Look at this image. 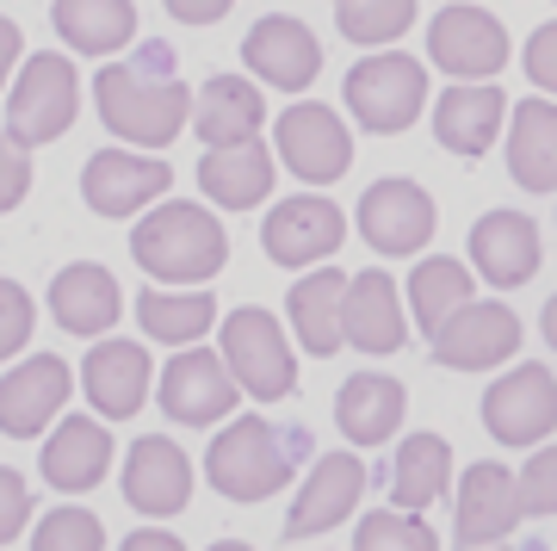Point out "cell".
I'll return each mask as SVG.
<instances>
[{
    "mask_svg": "<svg viewBox=\"0 0 557 551\" xmlns=\"http://www.w3.org/2000/svg\"><path fill=\"white\" fill-rule=\"evenodd\" d=\"M428 354L446 372H490V366L520 354V316L496 297H471L440 335H428Z\"/></svg>",
    "mask_w": 557,
    "mask_h": 551,
    "instance_id": "cell-9",
    "label": "cell"
},
{
    "mask_svg": "<svg viewBox=\"0 0 557 551\" xmlns=\"http://www.w3.org/2000/svg\"><path fill=\"white\" fill-rule=\"evenodd\" d=\"M527 81H533L545 99H557V20L539 25L533 38H527Z\"/></svg>",
    "mask_w": 557,
    "mask_h": 551,
    "instance_id": "cell-42",
    "label": "cell"
},
{
    "mask_svg": "<svg viewBox=\"0 0 557 551\" xmlns=\"http://www.w3.org/2000/svg\"><path fill=\"white\" fill-rule=\"evenodd\" d=\"M539 329H545V341H552V347H557V297H552V304H545V316H539Z\"/></svg>",
    "mask_w": 557,
    "mask_h": 551,
    "instance_id": "cell-46",
    "label": "cell"
},
{
    "mask_svg": "<svg viewBox=\"0 0 557 551\" xmlns=\"http://www.w3.org/2000/svg\"><path fill=\"white\" fill-rule=\"evenodd\" d=\"M428 106V69L403 50H372L366 62L347 69V112L379 137H397L421 119Z\"/></svg>",
    "mask_w": 557,
    "mask_h": 551,
    "instance_id": "cell-6",
    "label": "cell"
},
{
    "mask_svg": "<svg viewBox=\"0 0 557 551\" xmlns=\"http://www.w3.org/2000/svg\"><path fill=\"white\" fill-rule=\"evenodd\" d=\"M273 149L304 186H335V180L354 168V137H347V124L335 119V106H322V99H298V106L278 112Z\"/></svg>",
    "mask_w": 557,
    "mask_h": 551,
    "instance_id": "cell-7",
    "label": "cell"
},
{
    "mask_svg": "<svg viewBox=\"0 0 557 551\" xmlns=\"http://www.w3.org/2000/svg\"><path fill=\"white\" fill-rule=\"evenodd\" d=\"M32 322H38L32 292H25V285H13V279H0V366H7V359L32 341Z\"/></svg>",
    "mask_w": 557,
    "mask_h": 551,
    "instance_id": "cell-39",
    "label": "cell"
},
{
    "mask_svg": "<svg viewBox=\"0 0 557 551\" xmlns=\"http://www.w3.org/2000/svg\"><path fill=\"white\" fill-rule=\"evenodd\" d=\"M335 7H347V0H335Z\"/></svg>",
    "mask_w": 557,
    "mask_h": 551,
    "instance_id": "cell-49",
    "label": "cell"
},
{
    "mask_svg": "<svg viewBox=\"0 0 557 551\" xmlns=\"http://www.w3.org/2000/svg\"><path fill=\"white\" fill-rule=\"evenodd\" d=\"M260 124H267V99L260 87H248L242 75H211L193 99V131L205 137V149H236V143H255Z\"/></svg>",
    "mask_w": 557,
    "mask_h": 551,
    "instance_id": "cell-26",
    "label": "cell"
},
{
    "mask_svg": "<svg viewBox=\"0 0 557 551\" xmlns=\"http://www.w3.org/2000/svg\"><path fill=\"white\" fill-rule=\"evenodd\" d=\"M199 186L223 211H255L260 198L273 193V156H267V143L255 137V143H236V149H205Z\"/></svg>",
    "mask_w": 557,
    "mask_h": 551,
    "instance_id": "cell-30",
    "label": "cell"
},
{
    "mask_svg": "<svg viewBox=\"0 0 557 551\" xmlns=\"http://www.w3.org/2000/svg\"><path fill=\"white\" fill-rule=\"evenodd\" d=\"M124 502L149 521H168L193 502V458L180 453L168 433H143L124 453Z\"/></svg>",
    "mask_w": 557,
    "mask_h": 551,
    "instance_id": "cell-17",
    "label": "cell"
},
{
    "mask_svg": "<svg viewBox=\"0 0 557 551\" xmlns=\"http://www.w3.org/2000/svg\"><path fill=\"white\" fill-rule=\"evenodd\" d=\"M539 223L527 211H483L471 223V267H478L490 285H527L539 273Z\"/></svg>",
    "mask_w": 557,
    "mask_h": 551,
    "instance_id": "cell-22",
    "label": "cell"
},
{
    "mask_svg": "<svg viewBox=\"0 0 557 551\" xmlns=\"http://www.w3.org/2000/svg\"><path fill=\"white\" fill-rule=\"evenodd\" d=\"M416 25V0H347L341 7V38L366 44V50H391Z\"/></svg>",
    "mask_w": 557,
    "mask_h": 551,
    "instance_id": "cell-35",
    "label": "cell"
},
{
    "mask_svg": "<svg viewBox=\"0 0 557 551\" xmlns=\"http://www.w3.org/2000/svg\"><path fill=\"white\" fill-rule=\"evenodd\" d=\"M25 193H32V149H20V143L0 131V217L13 211Z\"/></svg>",
    "mask_w": 557,
    "mask_h": 551,
    "instance_id": "cell-41",
    "label": "cell"
},
{
    "mask_svg": "<svg viewBox=\"0 0 557 551\" xmlns=\"http://www.w3.org/2000/svg\"><path fill=\"white\" fill-rule=\"evenodd\" d=\"M94 106H100L106 131L124 137L131 149H168L186 131V119H193V94H186V81L168 75V57L161 50L100 69Z\"/></svg>",
    "mask_w": 557,
    "mask_h": 551,
    "instance_id": "cell-1",
    "label": "cell"
},
{
    "mask_svg": "<svg viewBox=\"0 0 557 551\" xmlns=\"http://www.w3.org/2000/svg\"><path fill=\"white\" fill-rule=\"evenodd\" d=\"M515 490H520V514L552 521L557 514V446H533V458L515 472Z\"/></svg>",
    "mask_w": 557,
    "mask_h": 551,
    "instance_id": "cell-38",
    "label": "cell"
},
{
    "mask_svg": "<svg viewBox=\"0 0 557 551\" xmlns=\"http://www.w3.org/2000/svg\"><path fill=\"white\" fill-rule=\"evenodd\" d=\"M156 396L168 409V421H180V428H218L223 415L236 409V378H230L223 354H211V347H180L161 366Z\"/></svg>",
    "mask_w": 557,
    "mask_h": 551,
    "instance_id": "cell-10",
    "label": "cell"
},
{
    "mask_svg": "<svg viewBox=\"0 0 557 551\" xmlns=\"http://www.w3.org/2000/svg\"><path fill=\"white\" fill-rule=\"evenodd\" d=\"M205 472H211V483H218L230 502H267V495H278L292 483V446L278 440L273 421L236 415V421L211 440Z\"/></svg>",
    "mask_w": 557,
    "mask_h": 551,
    "instance_id": "cell-4",
    "label": "cell"
},
{
    "mask_svg": "<svg viewBox=\"0 0 557 551\" xmlns=\"http://www.w3.org/2000/svg\"><path fill=\"white\" fill-rule=\"evenodd\" d=\"M446 483H453V446L428 428V433H409V440L397 446L391 477H384V495H391V509L421 514V509H434L440 495H446Z\"/></svg>",
    "mask_w": 557,
    "mask_h": 551,
    "instance_id": "cell-29",
    "label": "cell"
},
{
    "mask_svg": "<svg viewBox=\"0 0 557 551\" xmlns=\"http://www.w3.org/2000/svg\"><path fill=\"white\" fill-rule=\"evenodd\" d=\"M149 384H156V366H149V354H143L137 341H124V335L94 341L87 359H81V391H87V403H94L106 421L137 415L143 403H149Z\"/></svg>",
    "mask_w": 557,
    "mask_h": 551,
    "instance_id": "cell-18",
    "label": "cell"
},
{
    "mask_svg": "<svg viewBox=\"0 0 557 551\" xmlns=\"http://www.w3.org/2000/svg\"><path fill=\"white\" fill-rule=\"evenodd\" d=\"M119 551H186L174 539V532H161V527H143V532H131V539H124Z\"/></svg>",
    "mask_w": 557,
    "mask_h": 551,
    "instance_id": "cell-45",
    "label": "cell"
},
{
    "mask_svg": "<svg viewBox=\"0 0 557 551\" xmlns=\"http://www.w3.org/2000/svg\"><path fill=\"white\" fill-rule=\"evenodd\" d=\"M458 539L465 546H502L520 527V490L508 465H471L458 477Z\"/></svg>",
    "mask_w": 557,
    "mask_h": 551,
    "instance_id": "cell-24",
    "label": "cell"
},
{
    "mask_svg": "<svg viewBox=\"0 0 557 551\" xmlns=\"http://www.w3.org/2000/svg\"><path fill=\"white\" fill-rule=\"evenodd\" d=\"M223 366L236 378V391L260 396V403H278V396L298 391V354L278 329V316L260 310V304H242V310L223 316Z\"/></svg>",
    "mask_w": 557,
    "mask_h": 551,
    "instance_id": "cell-5",
    "label": "cell"
},
{
    "mask_svg": "<svg viewBox=\"0 0 557 551\" xmlns=\"http://www.w3.org/2000/svg\"><path fill=\"white\" fill-rule=\"evenodd\" d=\"M168 13H174L180 25H218L223 13H230V0H168Z\"/></svg>",
    "mask_w": 557,
    "mask_h": 551,
    "instance_id": "cell-43",
    "label": "cell"
},
{
    "mask_svg": "<svg viewBox=\"0 0 557 551\" xmlns=\"http://www.w3.org/2000/svg\"><path fill=\"white\" fill-rule=\"evenodd\" d=\"M69 391H75V372H69V359L62 354L20 359L13 372L0 378V433H13V440H38V433L62 415Z\"/></svg>",
    "mask_w": 557,
    "mask_h": 551,
    "instance_id": "cell-15",
    "label": "cell"
},
{
    "mask_svg": "<svg viewBox=\"0 0 557 551\" xmlns=\"http://www.w3.org/2000/svg\"><path fill=\"white\" fill-rule=\"evenodd\" d=\"M50 316H57L69 335H106L124 316V292L119 279L106 273L100 260H69L57 279H50Z\"/></svg>",
    "mask_w": 557,
    "mask_h": 551,
    "instance_id": "cell-23",
    "label": "cell"
},
{
    "mask_svg": "<svg viewBox=\"0 0 557 551\" xmlns=\"http://www.w3.org/2000/svg\"><path fill=\"white\" fill-rule=\"evenodd\" d=\"M50 20H57V38H69V50H81V57H112L124 44H137L131 0H57Z\"/></svg>",
    "mask_w": 557,
    "mask_h": 551,
    "instance_id": "cell-32",
    "label": "cell"
},
{
    "mask_svg": "<svg viewBox=\"0 0 557 551\" xmlns=\"http://www.w3.org/2000/svg\"><path fill=\"white\" fill-rule=\"evenodd\" d=\"M458 551H508V546H458Z\"/></svg>",
    "mask_w": 557,
    "mask_h": 551,
    "instance_id": "cell-48",
    "label": "cell"
},
{
    "mask_svg": "<svg viewBox=\"0 0 557 551\" xmlns=\"http://www.w3.org/2000/svg\"><path fill=\"white\" fill-rule=\"evenodd\" d=\"M137 322L143 335L161 341V347H199L205 335H211V322H218V297L205 292V285H193V292H168V285H149V292L137 297Z\"/></svg>",
    "mask_w": 557,
    "mask_h": 551,
    "instance_id": "cell-31",
    "label": "cell"
},
{
    "mask_svg": "<svg viewBox=\"0 0 557 551\" xmlns=\"http://www.w3.org/2000/svg\"><path fill=\"white\" fill-rule=\"evenodd\" d=\"M168 186H174V168L161 156H137V149H100L81 168V198L100 217H137L161 205Z\"/></svg>",
    "mask_w": 557,
    "mask_h": 551,
    "instance_id": "cell-12",
    "label": "cell"
},
{
    "mask_svg": "<svg viewBox=\"0 0 557 551\" xmlns=\"http://www.w3.org/2000/svg\"><path fill=\"white\" fill-rule=\"evenodd\" d=\"M20 50H25L20 25H13V20H0V87H13V69H20Z\"/></svg>",
    "mask_w": 557,
    "mask_h": 551,
    "instance_id": "cell-44",
    "label": "cell"
},
{
    "mask_svg": "<svg viewBox=\"0 0 557 551\" xmlns=\"http://www.w3.org/2000/svg\"><path fill=\"white\" fill-rule=\"evenodd\" d=\"M211 551H255V546H242V539H218Z\"/></svg>",
    "mask_w": 557,
    "mask_h": 551,
    "instance_id": "cell-47",
    "label": "cell"
},
{
    "mask_svg": "<svg viewBox=\"0 0 557 551\" xmlns=\"http://www.w3.org/2000/svg\"><path fill=\"white\" fill-rule=\"evenodd\" d=\"M131 255L149 279L174 285V292H193L211 273H223L230 260V236L223 223L205 205H186V198H168L156 211L137 217V236H131Z\"/></svg>",
    "mask_w": 557,
    "mask_h": 551,
    "instance_id": "cell-2",
    "label": "cell"
},
{
    "mask_svg": "<svg viewBox=\"0 0 557 551\" xmlns=\"http://www.w3.org/2000/svg\"><path fill=\"white\" fill-rule=\"evenodd\" d=\"M434 198L421 193L416 180H379V186H366L359 198V236L372 242L384 260L391 255H421L428 236H434Z\"/></svg>",
    "mask_w": 557,
    "mask_h": 551,
    "instance_id": "cell-14",
    "label": "cell"
},
{
    "mask_svg": "<svg viewBox=\"0 0 557 551\" xmlns=\"http://www.w3.org/2000/svg\"><path fill=\"white\" fill-rule=\"evenodd\" d=\"M403 409H409V391L391 372H354L335 396V421L354 446H384L403 428Z\"/></svg>",
    "mask_w": 557,
    "mask_h": 551,
    "instance_id": "cell-27",
    "label": "cell"
},
{
    "mask_svg": "<svg viewBox=\"0 0 557 551\" xmlns=\"http://www.w3.org/2000/svg\"><path fill=\"white\" fill-rule=\"evenodd\" d=\"M483 428L502 446H545V433H557V378L545 366H515L483 391Z\"/></svg>",
    "mask_w": 557,
    "mask_h": 551,
    "instance_id": "cell-11",
    "label": "cell"
},
{
    "mask_svg": "<svg viewBox=\"0 0 557 551\" xmlns=\"http://www.w3.org/2000/svg\"><path fill=\"white\" fill-rule=\"evenodd\" d=\"M242 62H248L267 87L298 94V87H310V81H317L322 44H317V32H310L304 20H292V13H267V20L242 38Z\"/></svg>",
    "mask_w": 557,
    "mask_h": 551,
    "instance_id": "cell-21",
    "label": "cell"
},
{
    "mask_svg": "<svg viewBox=\"0 0 557 551\" xmlns=\"http://www.w3.org/2000/svg\"><path fill=\"white\" fill-rule=\"evenodd\" d=\"M341 292H347V273L341 267H317V273H304L292 285V297H285L292 329H298V341L317 359H335V347H341Z\"/></svg>",
    "mask_w": 557,
    "mask_h": 551,
    "instance_id": "cell-33",
    "label": "cell"
},
{
    "mask_svg": "<svg viewBox=\"0 0 557 551\" xmlns=\"http://www.w3.org/2000/svg\"><path fill=\"white\" fill-rule=\"evenodd\" d=\"M508 174L527 193H557V99H520L508 112Z\"/></svg>",
    "mask_w": 557,
    "mask_h": 551,
    "instance_id": "cell-28",
    "label": "cell"
},
{
    "mask_svg": "<svg viewBox=\"0 0 557 551\" xmlns=\"http://www.w3.org/2000/svg\"><path fill=\"white\" fill-rule=\"evenodd\" d=\"M32 521V483L13 465H0V546H13Z\"/></svg>",
    "mask_w": 557,
    "mask_h": 551,
    "instance_id": "cell-40",
    "label": "cell"
},
{
    "mask_svg": "<svg viewBox=\"0 0 557 551\" xmlns=\"http://www.w3.org/2000/svg\"><path fill=\"white\" fill-rule=\"evenodd\" d=\"M502 119H508L502 87H490V81H458V87H446L440 106H434V137H440V149H453V156H483V149L502 137Z\"/></svg>",
    "mask_w": 557,
    "mask_h": 551,
    "instance_id": "cell-25",
    "label": "cell"
},
{
    "mask_svg": "<svg viewBox=\"0 0 557 551\" xmlns=\"http://www.w3.org/2000/svg\"><path fill=\"white\" fill-rule=\"evenodd\" d=\"M409 304L403 310L416 316V329L421 335H440L446 322H453L465 304H471V267L453 255H434V260H416V273H409Z\"/></svg>",
    "mask_w": 557,
    "mask_h": 551,
    "instance_id": "cell-34",
    "label": "cell"
},
{
    "mask_svg": "<svg viewBox=\"0 0 557 551\" xmlns=\"http://www.w3.org/2000/svg\"><path fill=\"white\" fill-rule=\"evenodd\" d=\"M32 551H106V527L87 509H50L32 532Z\"/></svg>",
    "mask_w": 557,
    "mask_h": 551,
    "instance_id": "cell-37",
    "label": "cell"
},
{
    "mask_svg": "<svg viewBox=\"0 0 557 551\" xmlns=\"http://www.w3.org/2000/svg\"><path fill=\"white\" fill-rule=\"evenodd\" d=\"M341 341H354L359 354H397L409 341V310H403V292L397 279L384 267H366V273L347 279L341 292Z\"/></svg>",
    "mask_w": 557,
    "mask_h": 551,
    "instance_id": "cell-16",
    "label": "cell"
},
{
    "mask_svg": "<svg viewBox=\"0 0 557 551\" xmlns=\"http://www.w3.org/2000/svg\"><path fill=\"white\" fill-rule=\"evenodd\" d=\"M354 551H440L434 527L421 514H403V509H372L354 532Z\"/></svg>",
    "mask_w": 557,
    "mask_h": 551,
    "instance_id": "cell-36",
    "label": "cell"
},
{
    "mask_svg": "<svg viewBox=\"0 0 557 551\" xmlns=\"http://www.w3.org/2000/svg\"><path fill=\"white\" fill-rule=\"evenodd\" d=\"M341 242H347V217H341L335 198H322V193H298L285 205H273L267 230H260V248L278 267H317V260L335 255Z\"/></svg>",
    "mask_w": 557,
    "mask_h": 551,
    "instance_id": "cell-13",
    "label": "cell"
},
{
    "mask_svg": "<svg viewBox=\"0 0 557 551\" xmlns=\"http://www.w3.org/2000/svg\"><path fill=\"white\" fill-rule=\"evenodd\" d=\"M38 472L62 495H81L94 483H106V472H112V433H106V421L100 415H62L57 433H44Z\"/></svg>",
    "mask_w": 557,
    "mask_h": 551,
    "instance_id": "cell-20",
    "label": "cell"
},
{
    "mask_svg": "<svg viewBox=\"0 0 557 551\" xmlns=\"http://www.w3.org/2000/svg\"><path fill=\"white\" fill-rule=\"evenodd\" d=\"M366 495V465L354 453H322L310 465V483H298V502L285 514V539H317V532H335L347 514L359 509Z\"/></svg>",
    "mask_w": 557,
    "mask_h": 551,
    "instance_id": "cell-19",
    "label": "cell"
},
{
    "mask_svg": "<svg viewBox=\"0 0 557 551\" xmlns=\"http://www.w3.org/2000/svg\"><path fill=\"white\" fill-rule=\"evenodd\" d=\"M428 57L453 81H496L502 62H508V32H502L496 13H483L471 0H453L428 25Z\"/></svg>",
    "mask_w": 557,
    "mask_h": 551,
    "instance_id": "cell-8",
    "label": "cell"
},
{
    "mask_svg": "<svg viewBox=\"0 0 557 551\" xmlns=\"http://www.w3.org/2000/svg\"><path fill=\"white\" fill-rule=\"evenodd\" d=\"M81 112V75L62 50H38L20 62V75L7 87V137L20 149H44L57 143Z\"/></svg>",
    "mask_w": 557,
    "mask_h": 551,
    "instance_id": "cell-3",
    "label": "cell"
}]
</instances>
